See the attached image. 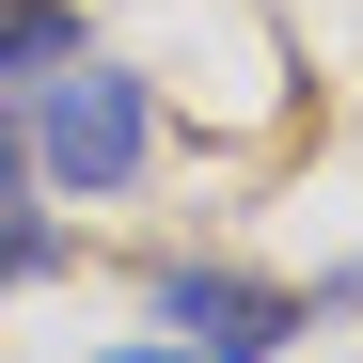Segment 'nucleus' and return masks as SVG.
<instances>
[{"instance_id":"nucleus-1","label":"nucleus","mask_w":363,"mask_h":363,"mask_svg":"<svg viewBox=\"0 0 363 363\" xmlns=\"http://www.w3.org/2000/svg\"><path fill=\"white\" fill-rule=\"evenodd\" d=\"M16 158H32V190H64V206H95V190H127V174L158 158V95L127 79V64H48L32 79V111H16Z\"/></svg>"},{"instance_id":"nucleus-2","label":"nucleus","mask_w":363,"mask_h":363,"mask_svg":"<svg viewBox=\"0 0 363 363\" xmlns=\"http://www.w3.org/2000/svg\"><path fill=\"white\" fill-rule=\"evenodd\" d=\"M143 300H158V332L190 347V363H269L284 332H316V316H300V284H253V269H221V253H174Z\"/></svg>"},{"instance_id":"nucleus-3","label":"nucleus","mask_w":363,"mask_h":363,"mask_svg":"<svg viewBox=\"0 0 363 363\" xmlns=\"http://www.w3.org/2000/svg\"><path fill=\"white\" fill-rule=\"evenodd\" d=\"M64 237H48V206H32V158H16V127H0V300H16Z\"/></svg>"},{"instance_id":"nucleus-4","label":"nucleus","mask_w":363,"mask_h":363,"mask_svg":"<svg viewBox=\"0 0 363 363\" xmlns=\"http://www.w3.org/2000/svg\"><path fill=\"white\" fill-rule=\"evenodd\" d=\"M48 64H79V16H64V0H0V79H48Z\"/></svg>"},{"instance_id":"nucleus-5","label":"nucleus","mask_w":363,"mask_h":363,"mask_svg":"<svg viewBox=\"0 0 363 363\" xmlns=\"http://www.w3.org/2000/svg\"><path fill=\"white\" fill-rule=\"evenodd\" d=\"M111 363H190V347H111Z\"/></svg>"}]
</instances>
